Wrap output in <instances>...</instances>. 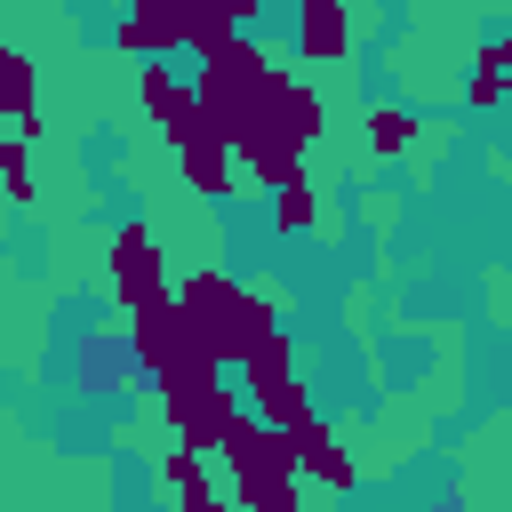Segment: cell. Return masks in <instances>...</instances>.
I'll return each mask as SVG.
<instances>
[{"label":"cell","mask_w":512,"mask_h":512,"mask_svg":"<svg viewBox=\"0 0 512 512\" xmlns=\"http://www.w3.org/2000/svg\"><path fill=\"white\" fill-rule=\"evenodd\" d=\"M232 376H240V392H248V400H264L272 384H288V376H296V336H288V328H272V336L232 368Z\"/></svg>","instance_id":"9c48e42d"},{"label":"cell","mask_w":512,"mask_h":512,"mask_svg":"<svg viewBox=\"0 0 512 512\" xmlns=\"http://www.w3.org/2000/svg\"><path fill=\"white\" fill-rule=\"evenodd\" d=\"M288 432H296L304 480H320L328 496H352V488H360V464H352V448H336V432H328L320 416H304V424H288Z\"/></svg>","instance_id":"ba28073f"},{"label":"cell","mask_w":512,"mask_h":512,"mask_svg":"<svg viewBox=\"0 0 512 512\" xmlns=\"http://www.w3.org/2000/svg\"><path fill=\"white\" fill-rule=\"evenodd\" d=\"M192 88H200V80H184V72H176V64H160V56H144L136 104H144V120H160V128H168V120L184 112V96H192Z\"/></svg>","instance_id":"8fae6325"},{"label":"cell","mask_w":512,"mask_h":512,"mask_svg":"<svg viewBox=\"0 0 512 512\" xmlns=\"http://www.w3.org/2000/svg\"><path fill=\"white\" fill-rule=\"evenodd\" d=\"M0 184H8V200H16V208H32V200H40V192H32V136H24V128L0 144Z\"/></svg>","instance_id":"9a60e30c"},{"label":"cell","mask_w":512,"mask_h":512,"mask_svg":"<svg viewBox=\"0 0 512 512\" xmlns=\"http://www.w3.org/2000/svg\"><path fill=\"white\" fill-rule=\"evenodd\" d=\"M160 136H168V152H176V168H184V184H192V192H208V200H232V176H240V144H232L224 112H216L200 88L184 96V112H176Z\"/></svg>","instance_id":"277c9868"},{"label":"cell","mask_w":512,"mask_h":512,"mask_svg":"<svg viewBox=\"0 0 512 512\" xmlns=\"http://www.w3.org/2000/svg\"><path fill=\"white\" fill-rule=\"evenodd\" d=\"M504 88H512V72H488V64H472V80H464V104H472V112H488V104H504Z\"/></svg>","instance_id":"2e32d148"},{"label":"cell","mask_w":512,"mask_h":512,"mask_svg":"<svg viewBox=\"0 0 512 512\" xmlns=\"http://www.w3.org/2000/svg\"><path fill=\"white\" fill-rule=\"evenodd\" d=\"M312 224H320V192H312L304 176H296V184H280V192H272V232H288V240H296V232H312Z\"/></svg>","instance_id":"5bb4252c"},{"label":"cell","mask_w":512,"mask_h":512,"mask_svg":"<svg viewBox=\"0 0 512 512\" xmlns=\"http://www.w3.org/2000/svg\"><path fill=\"white\" fill-rule=\"evenodd\" d=\"M32 56L24 48H0V104H8V120L24 128V136H40V120H32Z\"/></svg>","instance_id":"7c38bea8"},{"label":"cell","mask_w":512,"mask_h":512,"mask_svg":"<svg viewBox=\"0 0 512 512\" xmlns=\"http://www.w3.org/2000/svg\"><path fill=\"white\" fill-rule=\"evenodd\" d=\"M104 264H112V296H120V312H144V304H168V296H176V288H168L160 232H152L144 216L112 224V240H104Z\"/></svg>","instance_id":"5b68a950"},{"label":"cell","mask_w":512,"mask_h":512,"mask_svg":"<svg viewBox=\"0 0 512 512\" xmlns=\"http://www.w3.org/2000/svg\"><path fill=\"white\" fill-rule=\"evenodd\" d=\"M176 304L192 312V328H200V344L224 360V368H240L272 328H280V296L272 288H248V280H232L224 264H192L184 280H176Z\"/></svg>","instance_id":"6da1fadb"},{"label":"cell","mask_w":512,"mask_h":512,"mask_svg":"<svg viewBox=\"0 0 512 512\" xmlns=\"http://www.w3.org/2000/svg\"><path fill=\"white\" fill-rule=\"evenodd\" d=\"M224 8H232L240 24H256V8H264V0H224Z\"/></svg>","instance_id":"ac0fdd59"},{"label":"cell","mask_w":512,"mask_h":512,"mask_svg":"<svg viewBox=\"0 0 512 512\" xmlns=\"http://www.w3.org/2000/svg\"><path fill=\"white\" fill-rule=\"evenodd\" d=\"M160 384V416H168V432L184 440V448H200V456H216L224 448V432L240 424V384H224V360L216 352H184L168 376H152Z\"/></svg>","instance_id":"7a4b0ae2"},{"label":"cell","mask_w":512,"mask_h":512,"mask_svg":"<svg viewBox=\"0 0 512 512\" xmlns=\"http://www.w3.org/2000/svg\"><path fill=\"white\" fill-rule=\"evenodd\" d=\"M368 152L376 160H408L416 152V112L408 104H368Z\"/></svg>","instance_id":"4fadbf2b"},{"label":"cell","mask_w":512,"mask_h":512,"mask_svg":"<svg viewBox=\"0 0 512 512\" xmlns=\"http://www.w3.org/2000/svg\"><path fill=\"white\" fill-rule=\"evenodd\" d=\"M160 488H168V496H176L184 512H216V480H208L200 448H184V440H176V448L160 456Z\"/></svg>","instance_id":"30bf717a"},{"label":"cell","mask_w":512,"mask_h":512,"mask_svg":"<svg viewBox=\"0 0 512 512\" xmlns=\"http://www.w3.org/2000/svg\"><path fill=\"white\" fill-rule=\"evenodd\" d=\"M472 64H488V72H512V40H504V32H488V40H480V56H472Z\"/></svg>","instance_id":"e0dca14e"},{"label":"cell","mask_w":512,"mask_h":512,"mask_svg":"<svg viewBox=\"0 0 512 512\" xmlns=\"http://www.w3.org/2000/svg\"><path fill=\"white\" fill-rule=\"evenodd\" d=\"M296 56L304 64H344L352 56V8L344 0H296Z\"/></svg>","instance_id":"52a82bcc"},{"label":"cell","mask_w":512,"mask_h":512,"mask_svg":"<svg viewBox=\"0 0 512 512\" xmlns=\"http://www.w3.org/2000/svg\"><path fill=\"white\" fill-rule=\"evenodd\" d=\"M216 456H224L240 504H256V512H296V472H304V456H296V432H288V424L240 408V424L224 432Z\"/></svg>","instance_id":"3957f363"},{"label":"cell","mask_w":512,"mask_h":512,"mask_svg":"<svg viewBox=\"0 0 512 512\" xmlns=\"http://www.w3.org/2000/svg\"><path fill=\"white\" fill-rule=\"evenodd\" d=\"M184 352H208L200 344V328H192V312L168 296V304H144V312H128V360L144 368V376H168Z\"/></svg>","instance_id":"8992f818"}]
</instances>
